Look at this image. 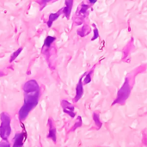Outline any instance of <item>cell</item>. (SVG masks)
Listing matches in <instances>:
<instances>
[{"label": "cell", "mask_w": 147, "mask_h": 147, "mask_svg": "<svg viewBox=\"0 0 147 147\" xmlns=\"http://www.w3.org/2000/svg\"><path fill=\"white\" fill-rule=\"evenodd\" d=\"M24 91V104L19 110V119L23 121L29 112L37 105L40 96V87L36 81L29 80L22 87Z\"/></svg>", "instance_id": "cell-1"}, {"label": "cell", "mask_w": 147, "mask_h": 147, "mask_svg": "<svg viewBox=\"0 0 147 147\" xmlns=\"http://www.w3.org/2000/svg\"><path fill=\"white\" fill-rule=\"evenodd\" d=\"M1 126H0V137L3 140H7L10 134V117L7 113H2L0 115Z\"/></svg>", "instance_id": "cell-2"}, {"label": "cell", "mask_w": 147, "mask_h": 147, "mask_svg": "<svg viewBox=\"0 0 147 147\" xmlns=\"http://www.w3.org/2000/svg\"><path fill=\"white\" fill-rule=\"evenodd\" d=\"M130 94V86H129V83H128V80H126L124 85L121 87V89L119 90V93H118V96H117V98L115 100V102H114L115 103H124V102L127 99L128 96Z\"/></svg>", "instance_id": "cell-3"}, {"label": "cell", "mask_w": 147, "mask_h": 147, "mask_svg": "<svg viewBox=\"0 0 147 147\" xmlns=\"http://www.w3.org/2000/svg\"><path fill=\"white\" fill-rule=\"evenodd\" d=\"M62 107H63V110L65 113H66L67 115H69L71 117L75 116V113H74V107L68 102L66 101H63L62 102Z\"/></svg>", "instance_id": "cell-4"}, {"label": "cell", "mask_w": 147, "mask_h": 147, "mask_svg": "<svg viewBox=\"0 0 147 147\" xmlns=\"http://www.w3.org/2000/svg\"><path fill=\"white\" fill-rule=\"evenodd\" d=\"M24 137H25V134H17L15 136V139H14V146H22L23 141H24Z\"/></svg>", "instance_id": "cell-5"}, {"label": "cell", "mask_w": 147, "mask_h": 147, "mask_svg": "<svg viewBox=\"0 0 147 147\" xmlns=\"http://www.w3.org/2000/svg\"><path fill=\"white\" fill-rule=\"evenodd\" d=\"M83 93H84V89H83V84H82V78L79 80V83L78 84V86H77V94H76V96H75V102H78L81 96H83Z\"/></svg>", "instance_id": "cell-6"}, {"label": "cell", "mask_w": 147, "mask_h": 147, "mask_svg": "<svg viewBox=\"0 0 147 147\" xmlns=\"http://www.w3.org/2000/svg\"><path fill=\"white\" fill-rule=\"evenodd\" d=\"M65 7L64 9V13L65 14L66 17L68 18L70 16V13H71V8H72V0H66L65 1Z\"/></svg>", "instance_id": "cell-7"}, {"label": "cell", "mask_w": 147, "mask_h": 147, "mask_svg": "<svg viewBox=\"0 0 147 147\" xmlns=\"http://www.w3.org/2000/svg\"><path fill=\"white\" fill-rule=\"evenodd\" d=\"M61 12H62V10H60V11H59V12H57V13H54V14H51V15H50V16H49V20H48V22H47V25H48V27H51V26H52V24H53V21H55V20H56L59 16H60Z\"/></svg>", "instance_id": "cell-8"}, {"label": "cell", "mask_w": 147, "mask_h": 147, "mask_svg": "<svg viewBox=\"0 0 147 147\" xmlns=\"http://www.w3.org/2000/svg\"><path fill=\"white\" fill-rule=\"evenodd\" d=\"M49 138H51L54 142L56 141V130H55V128L53 127V126L50 127V130H49Z\"/></svg>", "instance_id": "cell-9"}, {"label": "cell", "mask_w": 147, "mask_h": 147, "mask_svg": "<svg viewBox=\"0 0 147 147\" xmlns=\"http://www.w3.org/2000/svg\"><path fill=\"white\" fill-rule=\"evenodd\" d=\"M55 40V37H52V36H47L45 40V42H44V45L47 47H49L51 46V44Z\"/></svg>", "instance_id": "cell-10"}, {"label": "cell", "mask_w": 147, "mask_h": 147, "mask_svg": "<svg viewBox=\"0 0 147 147\" xmlns=\"http://www.w3.org/2000/svg\"><path fill=\"white\" fill-rule=\"evenodd\" d=\"M93 117H94V121H95L96 125L98 127H101L102 123L100 122V120H99V116H98V115H97V114H94Z\"/></svg>", "instance_id": "cell-11"}, {"label": "cell", "mask_w": 147, "mask_h": 147, "mask_svg": "<svg viewBox=\"0 0 147 147\" xmlns=\"http://www.w3.org/2000/svg\"><path fill=\"white\" fill-rule=\"evenodd\" d=\"M22 47H20V48H19V49H18L16 52H15V53L12 54V56H11V59H10V60H9V61H10V62H12L14 59H16V57L19 55V53L22 52Z\"/></svg>", "instance_id": "cell-12"}, {"label": "cell", "mask_w": 147, "mask_h": 147, "mask_svg": "<svg viewBox=\"0 0 147 147\" xmlns=\"http://www.w3.org/2000/svg\"><path fill=\"white\" fill-rule=\"evenodd\" d=\"M91 72L92 71H90L89 74H87V76L85 77V79H84V84H89L90 81H91V78H90V75H91Z\"/></svg>", "instance_id": "cell-13"}, {"label": "cell", "mask_w": 147, "mask_h": 147, "mask_svg": "<svg viewBox=\"0 0 147 147\" xmlns=\"http://www.w3.org/2000/svg\"><path fill=\"white\" fill-rule=\"evenodd\" d=\"M81 124H82V121H81V117H78V122L75 124V126H74V127H73V129L72 130H75L77 127H80L81 126Z\"/></svg>", "instance_id": "cell-14"}, {"label": "cell", "mask_w": 147, "mask_h": 147, "mask_svg": "<svg viewBox=\"0 0 147 147\" xmlns=\"http://www.w3.org/2000/svg\"><path fill=\"white\" fill-rule=\"evenodd\" d=\"M98 35H99V34H98V30H97L96 28H95V30H94V37L92 38V40H96V39L98 37Z\"/></svg>", "instance_id": "cell-15"}, {"label": "cell", "mask_w": 147, "mask_h": 147, "mask_svg": "<svg viewBox=\"0 0 147 147\" xmlns=\"http://www.w3.org/2000/svg\"><path fill=\"white\" fill-rule=\"evenodd\" d=\"M91 3H96V0H89Z\"/></svg>", "instance_id": "cell-16"}, {"label": "cell", "mask_w": 147, "mask_h": 147, "mask_svg": "<svg viewBox=\"0 0 147 147\" xmlns=\"http://www.w3.org/2000/svg\"><path fill=\"white\" fill-rule=\"evenodd\" d=\"M49 1H52V0H43V2H49Z\"/></svg>", "instance_id": "cell-17"}]
</instances>
